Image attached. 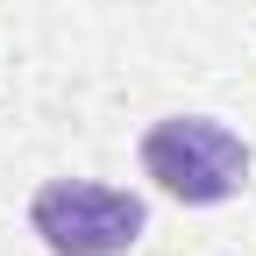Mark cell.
<instances>
[{"label":"cell","mask_w":256,"mask_h":256,"mask_svg":"<svg viewBox=\"0 0 256 256\" xmlns=\"http://www.w3.org/2000/svg\"><path fill=\"white\" fill-rule=\"evenodd\" d=\"M142 178L178 206H220L249 185V142L214 114H164L142 128Z\"/></svg>","instance_id":"cell-1"},{"label":"cell","mask_w":256,"mask_h":256,"mask_svg":"<svg viewBox=\"0 0 256 256\" xmlns=\"http://www.w3.org/2000/svg\"><path fill=\"white\" fill-rule=\"evenodd\" d=\"M150 228L142 192L100 178H43L28 192V235L50 256H128Z\"/></svg>","instance_id":"cell-2"}]
</instances>
